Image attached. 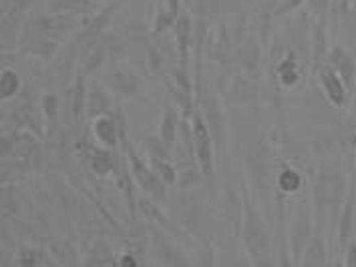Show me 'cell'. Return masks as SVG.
Returning <instances> with one entry per match:
<instances>
[{
  "label": "cell",
  "instance_id": "cell-1",
  "mask_svg": "<svg viewBox=\"0 0 356 267\" xmlns=\"http://www.w3.org/2000/svg\"><path fill=\"white\" fill-rule=\"evenodd\" d=\"M242 161L248 169V185L254 191L256 199L262 203L266 219L276 225L274 217V191H276V169L278 153L270 145V139L258 131V123H242L238 127Z\"/></svg>",
  "mask_w": 356,
  "mask_h": 267
},
{
  "label": "cell",
  "instance_id": "cell-2",
  "mask_svg": "<svg viewBox=\"0 0 356 267\" xmlns=\"http://www.w3.org/2000/svg\"><path fill=\"white\" fill-rule=\"evenodd\" d=\"M242 195H244V223H242V246L250 264L256 267L278 266L274 257V249L270 241V233L264 223L262 215L256 207V195L250 189L248 181H242Z\"/></svg>",
  "mask_w": 356,
  "mask_h": 267
},
{
  "label": "cell",
  "instance_id": "cell-3",
  "mask_svg": "<svg viewBox=\"0 0 356 267\" xmlns=\"http://www.w3.org/2000/svg\"><path fill=\"white\" fill-rule=\"evenodd\" d=\"M121 151L127 155L129 165H131V173L137 187L143 191L145 195H149L151 199H155L157 203L168 201V185L161 181V177L153 171L149 163L137 153V149L133 147L131 139H129V129L125 127L121 133Z\"/></svg>",
  "mask_w": 356,
  "mask_h": 267
},
{
  "label": "cell",
  "instance_id": "cell-4",
  "mask_svg": "<svg viewBox=\"0 0 356 267\" xmlns=\"http://www.w3.org/2000/svg\"><path fill=\"white\" fill-rule=\"evenodd\" d=\"M169 205L173 211V221L184 229L189 235H197L200 239L204 237V229H206V213L202 201L189 193V191H175V195L169 199Z\"/></svg>",
  "mask_w": 356,
  "mask_h": 267
},
{
  "label": "cell",
  "instance_id": "cell-5",
  "mask_svg": "<svg viewBox=\"0 0 356 267\" xmlns=\"http://www.w3.org/2000/svg\"><path fill=\"white\" fill-rule=\"evenodd\" d=\"M191 127H193V147H195L197 167L202 169V177L206 179L209 189L216 195V163H213L216 145H213V139L207 129V123L202 111H195L191 114Z\"/></svg>",
  "mask_w": 356,
  "mask_h": 267
},
{
  "label": "cell",
  "instance_id": "cell-6",
  "mask_svg": "<svg viewBox=\"0 0 356 267\" xmlns=\"http://www.w3.org/2000/svg\"><path fill=\"white\" fill-rule=\"evenodd\" d=\"M344 197V179L338 171H322L314 175V185H312V203L314 213L318 217H324L326 211L340 209Z\"/></svg>",
  "mask_w": 356,
  "mask_h": 267
},
{
  "label": "cell",
  "instance_id": "cell-7",
  "mask_svg": "<svg viewBox=\"0 0 356 267\" xmlns=\"http://www.w3.org/2000/svg\"><path fill=\"white\" fill-rule=\"evenodd\" d=\"M274 149H276V153L280 155L282 159H286L296 169H300L306 175V179L314 177L316 167H314L312 155L308 151V145L302 141L300 137H296V135L286 131V129H280L276 133V137H274Z\"/></svg>",
  "mask_w": 356,
  "mask_h": 267
},
{
  "label": "cell",
  "instance_id": "cell-8",
  "mask_svg": "<svg viewBox=\"0 0 356 267\" xmlns=\"http://www.w3.org/2000/svg\"><path fill=\"white\" fill-rule=\"evenodd\" d=\"M60 49V42L51 38L49 35H44L42 31H38L37 26L29 20L24 22L22 26V33H20L19 44H17V51L19 55L33 58H42V60H53L56 57Z\"/></svg>",
  "mask_w": 356,
  "mask_h": 267
},
{
  "label": "cell",
  "instance_id": "cell-9",
  "mask_svg": "<svg viewBox=\"0 0 356 267\" xmlns=\"http://www.w3.org/2000/svg\"><path fill=\"white\" fill-rule=\"evenodd\" d=\"M262 96V85H260L258 76L248 75L244 71L229 76L224 89L225 105H229V107H248V105L260 103Z\"/></svg>",
  "mask_w": 356,
  "mask_h": 267
},
{
  "label": "cell",
  "instance_id": "cell-10",
  "mask_svg": "<svg viewBox=\"0 0 356 267\" xmlns=\"http://www.w3.org/2000/svg\"><path fill=\"white\" fill-rule=\"evenodd\" d=\"M314 229H312V207L308 203V199L304 197L298 201L296 211H294V221L290 225V237H288V246L292 251V261L294 266H300L304 249L308 246V241L312 239Z\"/></svg>",
  "mask_w": 356,
  "mask_h": 267
},
{
  "label": "cell",
  "instance_id": "cell-11",
  "mask_svg": "<svg viewBox=\"0 0 356 267\" xmlns=\"http://www.w3.org/2000/svg\"><path fill=\"white\" fill-rule=\"evenodd\" d=\"M145 225H147V233H149L151 248H153V253L159 264L169 267H186L193 264L191 259L186 257L184 249L173 241L175 237L171 233H168L159 225H153V223H145Z\"/></svg>",
  "mask_w": 356,
  "mask_h": 267
},
{
  "label": "cell",
  "instance_id": "cell-12",
  "mask_svg": "<svg viewBox=\"0 0 356 267\" xmlns=\"http://www.w3.org/2000/svg\"><path fill=\"white\" fill-rule=\"evenodd\" d=\"M101 83L111 93L123 98H131V101L143 98V80L131 67H111L109 71L103 73Z\"/></svg>",
  "mask_w": 356,
  "mask_h": 267
},
{
  "label": "cell",
  "instance_id": "cell-13",
  "mask_svg": "<svg viewBox=\"0 0 356 267\" xmlns=\"http://www.w3.org/2000/svg\"><path fill=\"white\" fill-rule=\"evenodd\" d=\"M200 107H202V114H204V119H206L207 129H209L211 139H213L216 155H224L227 125H225L224 107H222L220 98L213 95V93H204L202 101H200Z\"/></svg>",
  "mask_w": 356,
  "mask_h": 267
},
{
  "label": "cell",
  "instance_id": "cell-14",
  "mask_svg": "<svg viewBox=\"0 0 356 267\" xmlns=\"http://www.w3.org/2000/svg\"><path fill=\"white\" fill-rule=\"evenodd\" d=\"M306 69H308V64L290 46L284 51L282 57H276V60H272V76L276 78V83H280L284 89H296L304 78Z\"/></svg>",
  "mask_w": 356,
  "mask_h": 267
},
{
  "label": "cell",
  "instance_id": "cell-15",
  "mask_svg": "<svg viewBox=\"0 0 356 267\" xmlns=\"http://www.w3.org/2000/svg\"><path fill=\"white\" fill-rule=\"evenodd\" d=\"M125 127H127L125 114L119 109H115L111 114H103V117L93 119L91 133H93L95 141L99 145L109 147V149H119L121 147V133Z\"/></svg>",
  "mask_w": 356,
  "mask_h": 267
},
{
  "label": "cell",
  "instance_id": "cell-16",
  "mask_svg": "<svg viewBox=\"0 0 356 267\" xmlns=\"http://www.w3.org/2000/svg\"><path fill=\"white\" fill-rule=\"evenodd\" d=\"M113 177H115L117 189H119L123 201H125L127 211L131 213L133 217H137V215H139V213H137V201H139V197H137V191H135V185H137V183H135V179H133L131 165H129V159H127L125 153L119 155V161H117V167H115Z\"/></svg>",
  "mask_w": 356,
  "mask_h": 267
},
{
  "label": "cell",
  "instance_id": "cell-17",
  "mask_svg": "<svg viewBox=\"0 0 356 267\" xmlns=\"http://www.w3.org/2000/svg\"><path fill=\"white\" fill-rule=\"evenodd\" d=\"M238 67L248 75H260L262 71V40L256 35H245L236 51Z\"/></svg>",
  "mask_w": 356,
  "mask_h": 267
},
{
  "label": "cell",
  "instance_id": "cell-18",
  "mask_svg": "<svg viewBox=\"0 0 356 267\" xmlns=\"http://www.w3.org/2000/svg\"><path fill=\"white\" fill-rule=\"evenodd\" d=\"M316 76L320 78V85L324 89V95L328 98V103L334 109H342L346 105V101H348V87L344 85V80L340 78V75L326 62L316 73Z\"/></svg>",
  "mask_w": 356,
  "mask_h": 267
},
{
  "label": "cell",
  "instance_id": "cell-19",
  "mask_svg": "<svg viewBox=\"0 0 356 267\" xmlns=\"http://www.w3.org/2000/svg\"><path fill=\"white\" fill-rule=\"evenodd\" d=\"M224 217L236 237L242 235V223H244V195L242 189H234V185L224 187Z\"/></svg>",
  "mask_w": 356,
  "mask_h": 267
},
{
  "label": "cell",
  "instance_id": "cell-20",
  "mask_svg": "<svg viewBox=\"0 0 356 267\" xmlns=\"http://www.w3.org/2000/svg\"><path fill=\"white\" fill-rule=\"evenodd\" d=\"M173 33H175V51H177L179 67L188 69L189 53L193 51V17L189 12H181L173 26Z\"/></svg>",
  "mask_w": 356,
  "mask_h": 267
},
{
  "label": "cell",
  "instance_id": "cell-21",
  "mask_svg": "<svg viewBox=\"0 0 356 267\" xmlns=\"http://www.w3.org/2000/svg\"><path fill=\"white\" fill-rule=\"evenodd\" d=\"M310 73L316 76L320 69L328 62V37H326V20H312V33H310Z\"/></svg>",
  "mask_w": 356,
  "mask_h": 267
},
{
  "label": "cell",
  "instance_id": "cell-22",
  "mask_svg": "<svg viewBox=\"0 0 356 267\" xmlns=\"http://www.w3.org/2000/svg\"><path fill=\"white\" fill-rule=\"evenodd\" d=\"M304 181H306V175L300 169H296L292 163L278 157V169H276V191L278 193L286 195V197H292L294 193L302 189Z\"/></svg>",
  "mask_w": 356,
  "mask_h": 267
},
{
  "label": "cell",
  "instance_id": "cell-23",
  "mask_svg": "<svg viewBox=\"0 0 356 267\" xmlns=\"http://www.w3.org/2000/svg\"><path fill=\"white\" fill-rule=\"evenodd\" d=\"M117 261L119 257L115 255V249L109 246L105 237H97L85 249V257H83L85 267H111L117 266Z\"/></svg>",
  "mask_w": 356,
  "mask_h": 267
},
{
  "label": "cell",
  "instance_id": "cell-24",
  "mask_svg": "<svg viewBox=\"0 0 356 267\" xmlns=\"http://www.w3.org/2000/svg\"><path fill=\"white\" fill-rule=\"evenodd\" d=\"M328 64L337 71L340 78L344 80V85L348 87V91H353L356 87V60L355 57L346 51V49H342V46H334V49H330V53H328Z\"/></svg>",
  "mask_w": 356,
  "mask_h": 267
},
{
  "label": "cell",
  "instance_id": "cell-25",
  "mask_svg": "<svg viewBox=\"0 0 356 267\" xmlns=\"http://www.w3.org/2000/svg\"><path fill=\"white\" fill-rule=\"evenodd\" d=\"M115 111L111 95L105 91V85L99 80L89 83V96H87V117L97 119L103 114H111Z\"/></svg>",
  "mask_w": 356,
  "mask_h": 267
},
{
  "label": "cell",
  "instance_id": "cell-26",
  "mask_svg": "<svg viewBox=\"0 0 356 267\" xmlns=\"http://www.w3.org/2000/svg\"><path fill=\"white\" fill-rule=\"evenodd\" d=\"M49 251L53 255L56 266H67V267H79L83 266V257H81V251L76 248L71 239H65V237H53L49 241Z\"/></svg>",
  "mask_w": 356,
  "mask_h": 267
},
{
  "label": "cell",
  "instance_id": "cell-27",
  "mask_svg": "<svg viewBox=\"0 0 356 267\" xmlns=\"http://www.w3.org/2000/svg\"><path fill=\"white\" fill-rule=\"evenodd\" d=\"M179 114L175 111V107H168L165 113L161 117V125H159V139L165 145V149L169 153H173L177 149L179 143Z\"/></svg>",
  "mask_w": 356,
  "mask_h": 267
},
{
  "label": "cell",
  "instance_id": "cell-28",
  "mask_svg": "<svg viewBox=\"0 0 356 267\" xmlns=\"http://www.w3.org/2000/svg\"><path fill=\"white\" fill-rule=\"evenodd\" d=\"M55 259L51 255L49 248L40 249L35 243H20L15 266L19 267H37V266H53Z\"/></svg>",
  "mask_w": 356,
  "mask_h": 267
},
{
  "label": "cell",
  "instance_id": "cell-29",
  "mask_svg": "<svg viewBox=\"0 0 356 267\" xmlns=\"http://www.w3.org/2000/svg\"><path fill=\"white\" fill-rule=\"evenodd\" d=\"M97 2L95 0H47L49 12H69L76 17H91L97 12Z\"/></svg>",
  "mask_w": 356,
  "mask_h": 267
},
{
  "label": "cell",
  "instance_id": "cell-30",
  "mask_svg": "<svg viewBox=\"0 0 356 267\" xmlns=\"http://www.w3.org/2000/svg\"><path fill=\"white\" fill-rule=\"evenodd\" d=\"M328 264V251L324 246V239H322V233L320 229L314 231L312 239L308 241V246L304 249V255L300 259V266L304 267H322Z\"/></svg>",
  "mask_w": 356,
  "mask_h": 267
},
{
  "label": "cell",
  "instance_id": "cell-31",
  "mask_svg": "<svg viewBox=\"0 0 356 267\" xmlns=\"http://www.w3.org/2000/svg\"><path fill=\"white\" fill-rule=\"evenodd\" d=\"M355 233V191H350L348 199L344 201V209L340 213V227H338V237H340V249L346 251L348 243L353 241Z\"/></svg>",
  "mask_w": 356,
  "mask_h": 267
},
{
  "label": "cell",
  "instance_id": "cell-32",
  "mask_svg": "<svg viewBox=\"0 0 356 267\" xmlns=\"http://www.w3.org/2000/svg\"><path fill=\"white\" fill-rule=\"evenodd\" d=\"M22 93V80H20V75L10 67L6 64L0 73V98L4 103L17 98V96Z\"/></svg>",
  "mask_w": 356,
  "mask_h": 267
},
{
  "label": "cell",
  "instance_id": "cell-33",
  "mask_svg": "<svg viewBox=\"0 0 356 267\" xmlns=\"http://www.w3.org/2000/svg\"><path fill=\"white\" fill-rule=\"evenodd\" d=\"M186 8L191 17L209 20L222 12V0H186Z\"/></svg>",
  "mask_w": 356,
  "mask_h": 267
},
{
  "label": "cell",
  "instance_id": "cell-34",
  "mask_svg": "<svg viewBox=\"0 0 356 267\" xmlns=\"http://www.w3.org/2000/svg\"><path fill=\"white\" fill-rule=\"evenodd\" d=\"M175 22H177V19H175L168 8L161 4V6L157 8V12H155L153 24H151V37H161V35H165L169 28L175 26Z\"/></svg>",
  "mask_w": 356,
  "mask_h": 267
},
{
  "label": "cell",
  "instance_id": "cell-35",
  "mask_svg": "<svg viewBox=\"0 0 356 267\" xmlns=\"http://www.w3.org/2000/svg\"><path fill=\"white\" fill-rule=\"evenodd\" d=\"M200 173H202V169L197 167H186L184 171L177 173V189L181 191H191L197 183H200Z\"/></svg>",
  "mask_w": 356,
  "mask_h": 267
},
{
  "label": "cell",
  "instance_id": "cell-36",
  "mask_svg": "<svg viewBox=\"0 0 356 267\" xmlns=\"http://www.w3.org/2000/svg\"><path fill=\"white\" fill-rule=\"evenodd\" d=\"M312 20H328L330 15V0H306Z\"/></svg>",
  "mask_w": 356,
  "mask_h": 267
},
{
  "label": "cell",
  "instance_id": "cell-37",
  "mask_svg": "<svg viewBox=\"0 0 356 267\" xmlns=\"http://www.w3.org/2000/svg\"><path fill=\"white\" fill-rule=\"evenodd\" d=\"M353 0H330V19L340 20L350 15Z\"/></svg>",
  "mask_w": 356,
  "mask_h": 267
},
{
  "label": "cell",
  "instance_id": "cell-38",
  "mask_svg": "<svg viewBox=\"0 0 356 267\" xmlns=\"http://www.w3.org/2000/svg\"><path fill=\"white\" fill-rule=\"evenodd\" d=\"M213 248H211V243L209 241H204L200 249H197V257H195V264L197 266H213L216 264V259H213Z\"/></svg>",
  "mask_w": 356,
  "mask_h": 267
},
{
  "label": "cell",
  "instance_id": "cell-39",
  "mask_svg": "<svg viewBox=\"0 0 356 267\" xmlns=\"http://www.w3.org/2000/svg\"><path fill=\"white\" fill-rule=\"evenodd\" d=\"M139 255H141V249H139V251H135V248H129V251H125V253H121V255H119V261H117V266H121V267L141 266V259H139Z\"/></svg>",
  "mask_w": 356,
  "mask_h": 267
},
{
  "label": "cell",
  "instance_id": "cell-40",
  "mask_svg": "<svg viewBox=\"0 0 356 267\" xmlns=\"http://www.w3.org/2000/svg\"><path fill=\"white\" fill-rule=\"evenodd\" d=\"M355 155H356V151H355Z\"/></svg>",
  "mask_w": 356,
  "mask_h": 267
}]
</instances>
